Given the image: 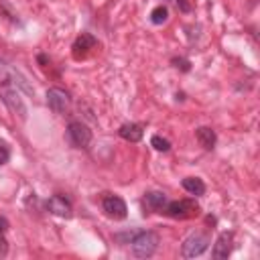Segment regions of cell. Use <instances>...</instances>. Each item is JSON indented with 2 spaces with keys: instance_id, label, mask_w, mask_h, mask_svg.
I'll list each match as a JSON object with an SVG mask.
<instances>
[{
  "instance_id": "4",
  "label": "cell",
  "mask_w": 260,
  "mask_h": 260,
  "mask_svg": "<svg viewBox=\"0 0 260 260\" xmlns=\"http://www.w3.org/2000/svg\"><path fill=\"white\" fill-rule=\"evenodd\" d=\"M67 136H69V140H71V144L73 146H77V148H85L89 142H91V130L83 124V122H69V126H67Z\"/></svg>"
},
{
  "instance_id": "13",
  "label": "cell",
  "mask_w": 260,
  "mask_h": 260,
  "mask_svg": "<svg viewBox=\"0 0 260 260\" xmlns=\"http://www.w3.org/2000/svg\"><path fill=\"white\" fill-rule=\"evenodd\" d=\"M195 136H197L199 144H201L205 150H211V148L215 146V142H217V136H215V132H213L209 126L197 128V130H195Z\"/></svg>"
},
{
  "instance_id": "10",
  "label": "cell",
  "mask_w": 260,
  "mask_h": 260,
  "mask_svg": "<svg viewBox=\"0 0 260 260\" xmlns=\"http://www.w3.org/2000/svg\"><path fill=\"white\" fill-rule=\"evenodd\" d=\"M47 209L53 213V215H59V217H71V203L61 197V195H53L49 201H47Z\"/></svg>"
},
{
  "instance_id": "12",
  "label": "cell",
  "mask_w": 260,
  "mask_h": 260,
  "mask_svg": "<svg viewBox=\"0 0 260 260\" xmlns=\"http://www.w3.org/2000/svg\"><path fill=\"white\" fill-rule=\"evenodd\" d=\"M118 134L124 138V140H128V142H138L140 138H142V134H144V130H142V126L140 124H122L120 126V130H118Z\"/></svg>"
},
{
  "instance_id": "7",
  "label": "cell",
  "mask_w": 260,
  "mask_h": 260,
  "mask_svg": "<svg viewBox=\"0 0 260 260\" xmlns=\"http://www.w3.org/2000/svg\"><path fill=\"white\" fill-rule=\"evenodd\" d=\"M197 211V205L195 201H187V199H181V201H169L167 207H165V213L171 215V217H191L193 213Z\"/></svg>"
},
{
  "instance_id": "19",
  "label": "cell",
  "mask_w": 260,
  "mask_h": 260,
  "mask_svg": "<svg viewBox=\"0 0 260 260\" xmlns=\"http://www.w3.org/2000/svg\"><path fill=\"white\" fill-rule=\"evenodd\" d=\"M8 158H10V150H8V146L4 142H0V165H6Z\"/></svg>"
},
{
  "instance_id": "1",
  "label": "cell",
  "mask_w": 260,
  "mask_h": 260,
  "mask_svg": "<svg viewBox=\"0 0 260 260\" xmlns=\"http://www.w3.org/2000/svg\"><path fill=\"white\" fill-rule=\"evenodd\" d=\"M132 254L138 258H150L158 248V236L154 232H136L130 240Z\"/></svg>"
},
{
  "instance_id": "5",
  "label": "cell",
  "mask_w": 260,
  "mask_h": 260,
  "mask_svg": "<svg viewBox=\"0 0 260 260\" xmlns=\"http://www.w3.org/2000/svg\"><path fill=\"white\" fill-rule=\"evenodd\" d=\"M69 104H71V100H69V93L65 89H61V87H49L47 89V106L55 114H65Z\"/></svg>"
},
{
  "instance_id": "3",
  "label": "cell",
  "mask_w": 260,
  "mask_h": 260,
  "mask_svg": "<svg viewBox=\"0 0 260 260\" xmlns=\"http://www.w3.org/2000/svg\"><path fill=\"white\" fill-rule=\"evenodd\" d=\"M0 95H2V102L10 108V112H14V114L24 122V120H26V106H24L22 98L18 95V91H16L12 85L4 83V85H0Z\"/></svg>"
},
{
  "instance_id": "14",
  "label": "cell",
  "mask_w": 260,
  "mask_h": 260,
  "mask_svg": "<svg viewBox=\"0 0 260 260\" xmlns=\"http://www.w3.org/2000/svg\"><path fill=\"white\" fill-rule=\"evenodd\" d=\"M181 185H183V189H185L187 193H191V195H195V197H199V195L205 193V183H203L199 177H185V179L181 181Z\"/></svg>"
},
{
  "instance_id": "11",
  "label": "cell",
  "mask_w": 260,
  "mask_h": 260,
  "mask_svg": "<svg viewBox=\"0 0 260 260\" xmlns=\"http://www.w3.org/2000/svg\"><path fill=\"white\" fill-rule=\"evenodd\" d=\"M167 195L160 193V191H148L144 193V205L150 209V211H156V213H162L165 207H167Z\"/></svg>"
},
{
  "instance_id": "16",
  "label": "cell",
  "mask_w": 260,
  "mask_h": 260,
  "mask_svg": "<svg viewBox=\"0 0 260 260\" xmlns=\"http://www.w3.org/2000/svg\"><path fill=\"white\" fill-rule=\"evenodd\" d=\"M150 144L158 150V152H169L171 150V142L167 138H160V136H152L150 138Z\"/></svg>"
},
{
  "instance_id": "2",
  "label": "cell",
  "mask_w": 260,
  "mask_h": 260,
  "mask_svg": "<svg viewBox=\"0 0 260 260\" xmlns=\"http://www.w3.org/2000/svg\"><path fill=\"white\" fill-rule=\"evenodd\" d=\"M209 244H211V240H209L207 234H203V232H195V234H191V236L183 242V246H181V254H183L185 258L201 256V254L209 248Z\"/></svg>"
},
{
  "instance_id": "17",
  "label": "cell",
  "mask_w": 260,
  "mask_h": 260,
  "mask_svg": "<svg viewBox=\"0 0 260 260\" xmlns=\"http://www.w3.org/2000/svg\"><path fill=\"white\" fill-rule=\"evenodd\" d=\"M171 63H173L177 69H181V71H189V69H191V63H189L187 59H183V57H173Z\"/></svg>"
},
{
  "instance_id": "15",
  "label": "cell",
  "mask_w": 260,
  "mask_h": 260,
  "mask_svg": "<svg viewBox=\"0 0 260 260\" xmlns=\"http://www.w3.org/2000/svg\"><path fill=\"white\" fill-rule=\"evenodd\" d=\"M167 18H169V8L165 4L152 8V12H150V22L152 24H162V22H167Z\"/></svg>"
},
{
  "instance_id": "6",
  "label": "cell",
  "mask_w": 260,
  "mask_h": 260,
  "mask_svg": "<svg viewBox=\"0 0 260 260\" xmlns=\"http://www.w3.org/2000/svg\"><path fill=\"white\" fill-rule=\"evenodd\" d=\"M102 207H104V211H106L110 217H114V219H124V217L128 215V207H126L124 199L118 197V195H106L104 201H102Z\"/></svg>"
},
{
  "instance_id": "9",
  "label": "cell",
  "mask_w": 260,
  "mask_h": 260,
  "mask_svg": "<svg viewBox=\"0 0 260 260\" xmlns=\"http://www.w3.org/2000/svg\"><path fill=\"white\" fill-rule=\"evenodd\" d=\"M232 246H234V232H221L213 246V258L215 260L228 258L232 254Z\"/></svg>"
},
{
  "instance_id": "8",
  "label": "cell",
  "mask_w": 260,
  "mask_h": 260,
  "mask_svg": "<svg viewBox=\"0 0 260 260\" xmlns=\"http://www.w3.org/2000/svg\"><path fill=\"white\" fill-rule=\"evenodd\" d=\"M98 45V41H95V37H91L89 32H81L77 39H75V43H73V47H71V53H73V59H85L87 57V53L93 49Z\"/></svg>"
},
{
  "instance_id": "18",
  "label": "cell",
  "mask_w": 260,
  "mask_h": 260,
  "mask_svg": "<svg viewBox=\"0 0 260 260\" xmlns=\"http://www.w3.org/2000/svg\"><path fill=\"white\" fill-rule=\"evenodd\" d=\"M134 234H136V230H132V232H124V234H114V240H116L118 244H130V240L134 238Z\"/></svg>"
}]
</instances>
